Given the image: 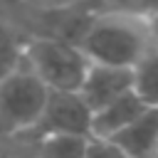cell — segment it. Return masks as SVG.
Masks as SVG:
<instances>
[{
	"label": "cell",
	"mask_w": 158,
	"mask_h": 158,
	"mask_svg": "<svg viewBox=\"0 0 158 158\" xmlns=\"http://www.w3.org/2000/svg\"><path fill=\"white\" fill-rule=\"evenodd\" d=\"M91 64L133 69L138 59L153 49L148 17L133 10H106L94 15L74 40Z\"/></svg>",
	"instance_id": "1"
},
{
	"label": "cell",
	"mask_w": 158,
	"mask_h": 158,
	"mask_svg": "<svg viewBox=\"0 0 158 158\" xmlns=\"http://www.w3.org/2000/svg\"><path fill=\"white\" fill-rule=\"evenodd\" d=\"M22 59L49 91H77L89 69L77 42L62 37L22 40Z\"/></svg>",
	"instance_id": "2"
},
{
	"label": "cell",
	"mask_w": 158,
	"mask_h": 158,
	"mask_svg": "<svg viewBox=\"0 0 158 158\" xmlns=\"http://www.w3.org/2000/svg\"><path fill=\"white\" fill-rule=\"evenodd\" d=\"M47 101V86L20 62L0 79V138L27 136Z\"/></svg>",
	"instance_id": "3"
},
{
	"label": "cell",
	"mask_w": 158,
	"mask_h": 158,
	"mask_svg": "<svg viewBox=\"0 0 158 158\" xmlns=\"http://www.w3.org/2000/svg\"><path fill=\"white\" fill-rule=\"evenodd\" d=\"M52 133H79L91 136V111L77 91H49L42 114L27 136L42 138Z\"/></svg>",
	"instance_id": "4"
},
{
	"label": "cell",
	"mask_w": 158,
	"mask_h": 158,
	"mask_svg": "<svg viewBox=\"0 0 158 158\" xmlns=\"http://www.w3.org/2000/svg\"><path fill=\"white\" fill-rule=\"evenodd\" d=\"M128 91H133L131 89V69L109 67V64H91V62H89V69L77 89V94L81 96V101L89 106L91 114Z\"/></svg>",
	"instance_id": "5"
},
{
	"label": "cell",
	"mask_w": 158,
	"mask_h": 158,
	"mask_svg": "<svg viewBox=\"0 0 158 158\" xmlns=\"http://www.w3.org/2000/svg\"><path fill=\"white\" fill-rule=\"evenodd\" d=\"M104 141H111L126 158H158V109L148 106L138 118Z\"/></svg>",
	"instance_id": "6"
},
{
	"label": "cell",
	"mask_w": 158,
	"mask_h": 158,
	"mask_svg": "<svg viewBox=\"0 0 158 158\" xmlns=\"http://www.w3.org/2000/svg\"><path fill=\"white\" fill-rule=\"evenodd\" d=\"M146 109L148 106L133 91L109 101L106 106H101L91 114V138H111L123 126H128L133 118H138Z\"/></svg>",
	"instance_id": "7"
},
{
	"label": "cell",
	"mask_w": 158,
	"mask_h": 158,
	"mask_svg": "<svg viewBox=\"0 0 158 158\" xmlns=\"http://www.w3.org/2000/svg\"><path fill=\"white\" fill-rule=\"evenodd\" d=\"M131 89L146 104L158 109V49H148L131 69Z\"/></svg>",
	"instance_id": "8"
},
{
	"label": "cell",
	"mask_w": 158,
	"mask_h": 158,
	"mask_svg": "<svg viewBox=\"0 0 158 158\" xmlns=\"http://www.w3.org/2000/svg\"><path fill=\"white\" fill-rule=\"evenodd\" d=\"M91 136L52 133L37 138V158H84Z\"/></svg>",
	"instance_id": "9"
},
{
	"label": "cell",
	"mask_w": 158,
	"mask_h": 158,
	"mask_svg": "<svg viewBox=\"0 0 158 158\" xmlns=\"http://www.w3.org/2000/svg\"><path fill=\"white\" fill-rule=\"evenodd\" d=\"M22 57V40L7 27L0 22V79L20 62Z\"/></svg>",
	"instance_id": "10"
},
{
	"label": "cell",
	"mask_w": 158,
	"mask_h": 158,
	"mask_svg": "<svg viewBox=\"0 0 158 158\" xmlns=\"http://www.w3.org/2000/svg\"><path fill=\"white\" fill-rule=\"evenodd\" d=\"M84 158H126L111 141H104V138H89V146H86V153Z\"/></svg>",
	"instance_id": "11"
},
{
	"label": "cell",
	"mask_w": 158,
	"mask_h": 158,
	"mask_svg": "<svg viewBox=\"0 0 158 158\" xmlns=\"http://www.w3.org/2000/svg\"><path fill=\"white\" fill-rule=\"evenodd\" d=\"M25 2L37 7V10H64V7L77 5L79 0H25Z\"/></svg>",
	"instance_id": "12"
},
{
	"label": "cell",
	"mask_w": 158,
	"mask_h": 158,
	"mask_svg": "<svg viewBox=\"0 0 158 158\" xmlns=\"http://www.w3.org/2000/svg\"><path fill=\"white\" fill-rule=\"evenodd\" d=\"M146 17H148V27H151V42L158 49V5L151 12H146Z\"/></svg>",
	"instance_id": "13"
}]
</instances>
